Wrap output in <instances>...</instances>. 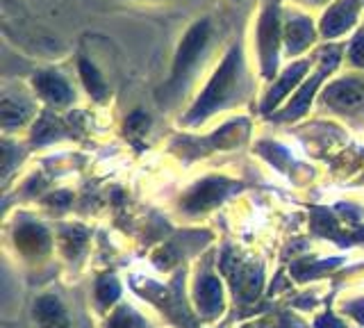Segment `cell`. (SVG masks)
<instances>
[{
  "label": "cell",
  "instance_id": "obj_1",
  "mask_svg": "<svg viewBox=\"0 0 364 328\" xmlns=\"http://www.w3.org/2000/svg\"><path fill=\"white\" fill-rule=\"evenodd\" d=\"M208 41V23H200L193 28L189 35L185 37V41H182L180 46V55H178V64H176V71L180 75V69L185 71L189 62H193V58H196V53L203 48V43Z\"/></svg>",
  "mask_w": 364,
  "mask_h": 328
},
{
  "label": "cell",
  "instance_id": "obj_2",
  "mask_svg": "<svg viewBox=\"0 0 364 328\" xmlns=\"http://www.w3.org/2000/svg\"><path fill=\"white\" fill-rule=\"evenodd\" d=\"M330 100H333L337 107H358L364 100V89L355 83H341L333 89Z\"/></svg>",
  "mask_w": 364,
  "mask_h": 328
}]
</instances>
